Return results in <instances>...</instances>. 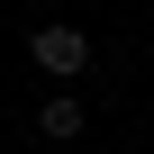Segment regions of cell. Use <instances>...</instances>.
<instances>
[{"instance_id":"obj_2","label":"cell","mask_w":154,"mask_h":154,"mask_svg":"<svg viewBox=\"0 0 154 154\" xmlns=\"http://www.w3.org/2000/svg\"><path fill=\"white\" fill-rule=\"evenodd\" d=\"M36 127H45L54 145H72V136L91 127V100H72V91H63V100H45V109H36Z\"/></svg>"},{"instance_id":"obj_1","label":"cell","mask_w":154,"mask_h":154,"mask_svg":"<svg viewBox=\"0 0 154 154\" xmlns=\"http://www.w3.org/2000/svg\"><path fill=\"white\" fill-rule=\"evenodd\" d=\"M27 54H36V72H54V82H72V72H91V27H36L27 36Z\"/></svg>"}]
</instances>
